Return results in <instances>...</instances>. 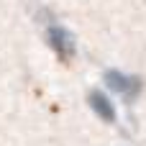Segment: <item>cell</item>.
Returning a JSON list of instances; mask_svg holds the SVG:
<instances>
[{"instance_id":"cell-1","label":"cell","mask_w":146,"mask_h":146,"mask_svg":"<svg viewBox=\"0 0 146 146\" xmlns=\"http://www.w3.org/2000/svg\"><path fill=\"white\" fill-rule=\"evenodd\" d=\"M44 33H46V41L49 46L59 54V56H72L74 54V38L72 33L54 18V15H44Z\"/></svg>"},{"instance_id":"cell-2","label":"cell","mask_w":146,"mask_h":146,"mask_svg":"<svg viewBox=\"0 0 146 146\" xmlns=\"http://www.w3.org/2000/svg\"><path fill=\"white\" fill-rule=\"evenodd\" d=\"M105 85H108L110 92H115V95H121L126 100H136L139 92H141V80L139 77H128V74H123L118 69H108L105 72Z\"/></svg>"},{"instance_id":"cell-3","label":"cell","mask_w":146,"mask_h":146,"mask_svg":"<svg viewBox=\"0 0 146 146\" xmlns=\"http://www.w3.org/2000/svg\"><path fill=\"white\" fill-rule=\"evenodd\" d=\"M87 103H90V108H92L103 121H108V123L115 121V108H113V103H110L108 95H103V92H90Z\"/></svg>"}]
</instances>
